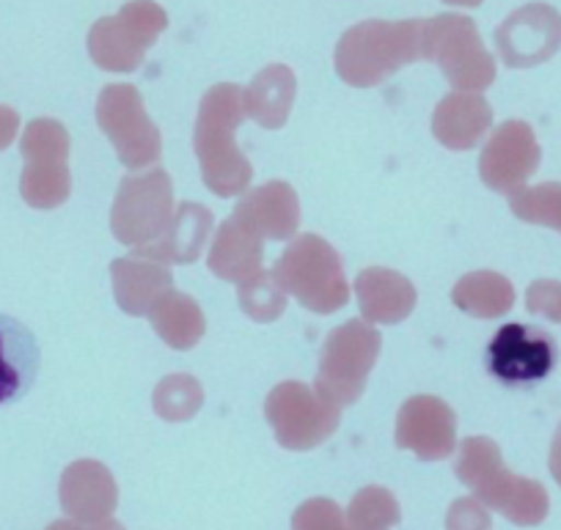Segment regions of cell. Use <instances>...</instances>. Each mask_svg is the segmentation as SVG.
<instances>
[{
    "instance_id": "d4e9b609",
    "label": "cell",
    "mask_w": 561,
    "mask_h": 530,
    "mask_svg": "<svg viewBox=\"0 0 561 530\" xmlns=\"http://www.w3.org/2000/svg\"><path fill=\"white\" fill-rule=\"evenodd\" d=\"M149 322H152L154 333L171 346V349L187 352L204 338L207 333V319H204L202 306L193 297L182 295V291L171 289L154 302L149 311Z\"/></svg>"
},
{
    "instance_id": "f1b7e54d",
    "label": "cell",
    "mask_w": 561,
    "mask_h": 530,
    "mask_svg": "<svg viewBox=\"0 0 561 530\" xmlns=\"http://www.w3.org/2000/svg\"><path fill=\"white\" fill-rule=\"evenodd\" d=\"M399 519H402L399 503L386 486H364L350 500L347 522L353 530H391Z\"/></svg>"
},
{
    "instance_id": "4fadbf2b",
    "label": "cell",
    "mask_w": 561,
    "mask_h": 530,
    "mask_svg": "<svg viewBox=\"0 0 561 530\" xmlns=\"http://www.w3.org/2000/svg\"><path fill=\"white\" fill-rule=\"evenodd\" d=\"M397 448L413 451L424 462H440L457 448V415L444 399L413 396L397 415Z\"/></svg>"
},
{
    "instance_id": "7a4b0ae2",
    "label": "cell",
    "mask_w": 561,
    "mask_h": 530,
    "mask_svg": "<svg viewBox=\"0 0 561 530\" xmlns=\"http://www.w3.org/2000/svg\"><path fill=\"white\" fill-rule=\"evenodd\" d=\"M455 473L482 506L495 508L510 522L531 528L548 517V492L539 481L515 475L490 437H468L457 453Z\"/></svg>"
},
{
    "instance_id": "30bf717a",
    "label": "cell",
    "mask_w": 561,
    "mask_h": 530,
    "mask_svg": "<svg viewBox=\"0 0 561 530\" xmlns=\"http://www.w3.org/2000/svg\"><path fill=\"white\" fill-rule=\"evenodd\" d=\"M264 415L273 426L278 446L289 451H311L322 446L342 424V410L298 380L280 382L270 391Z\"/></svg>"
},
{
    "instance_id": "ba28073f",
    "label": "cell",
    "mask_w": 561,
    "mask_h": 530,
    "mask_svg": "<svg viewBox=\"0 0 561 530\" xmlns=\"http://www.w3.org/2000/svg\"><path fill=\"white\" fill-rule=\"evenodd\" d=\"M174 209V182L169 171L152 168L124 176L111 209V231L122 245L144 251L169 231Z\"/></svg>"
},
{
    "instance_id": "ffe728a7",
    "label": "cell",
    "mask_w": 561,
    "mask_h": 530,
    "mask_svg": "<svg viewBox=\"0 0 561 530\" xmlns=\"http://www.w3.org/2000/svg\"><path fill=\"white\" fill-rule=\"evenodd\" d=\"M358 308L369 324H399L413 313L415 286L397 269L369 267L355 278Z\"/></svg>"
},
{
    "instance_id": "83f0119b",
    "label": "cell",
    "mask_w": 561,
    "mask_h": 530,
    "mask_svg": "<svg viewBox=\"0 0 561 530\" xmlns=\"http://www.w3.org/2000/svg\"><path fill=\"white\" fill-rule=\"evenodd\" d=\"M237 300L253 322L262 324L275 322L280 313L287 311V291L280 289L278 280L267 269H259L256 275L237 284Z\"/></svg>"
},
{
    "instance_id": "52a82bcc",
    "label": "cell",
    "mask_w": 561,
    "mask_h": 530,
    "mask_svg": "<svg viewBox=\"0 0 561 530\" xmlns=\"http://www.w3.org/2000/svg\"><path fill=\"white\" fill-rule=\"evenodd\" d=\"M165 28H169V14L160 3L129 0L118 9V14L91 25L89 56L105 72H135Z\"/></svg>"
},
{
    "instance_id": "74e56055",
    "label": "cell",
    "mask_w": 561,
    "mask_h": 530,
    "mask_svg": "<svg viewBox=\"0 0 561 530\" xmlns=\"http://www.w3.org/2000/svg\"><path fill=\"white\" fill-rule=\"evenodd\" d=\"M47 530H83V528H80V525H75V522H61V519H58V522H53Z\"/></svg>"
},
{
    "instance_id": "603a6c76",
    "label": "cell",
    "mask_w": 561,
    "mask_h": 530,
    "mask_svg": "<svg viewBox=\"0 0 561 530\" xmlns=\"http://www.w3.org/2000/svg\"><path fill=\"white\" fill-rule=\"evenodd\" d=\"M264 240L231 215L218 226L209 247V273L229 284H242L262 269Z\"/></svg>"
},
{
    "instance_id": "8992f818",
    "label": "cell",
    "mask_w": 561,
    "mask_h": 530,
    "mask_svg": "<svg viewBox=\"0 0 561 530\" xmlns=\"http://www.w3.org/2000/svg\"><path fill=\"white\" fill-rule=\"evenodd\" d=\"M380 346L382 335L364 319L339 324L322 344L314 391L339 410L358 402L380 358Z\"/></svg>"
},
{
    "instance_id": "ac0fdd59",
    "label": "cell",
    "mask_w": 561,
    "mask_h": 530,
    "mask_svg": "<svg viewBox=\"0 0 561 530\" xmlns=\"http://www.w3.org/2000/svg\"><path fill=\"white\" fill-rule=\"evenodd\" d=\"M111 280L113 297L127 316H149L154 302L174 289L171 267L140 253L116 258L111 264Z\"/></svg>"
},
{
    "instance_id": "8d00e7d4",
    "label": "cell",
    "mask_w": 561,
    "mask_h": 530,
    "mask_svg": "<svg viewBox=\"0 0 561 530\" xmlns=\"http://www.w3.org/2000/svg\"><path fill=\"white\" fill-rule=\"evenodd\" d=\"M444 3H449V7H466V9H473L479 7L482 0H444Z\"/></svg>"
},
{
    "instance_id": "8fae6325",
    "label": "cell",
    "mask_w": 561,
    "mask_h": 530,
    "mask_svg": "<svg viewBox=\"0 0 561 530\" xmlns=\"http://www.w3.org/2000/svg\"><path fill=\"white\" fill-rule=\"evenodd\" d=\"M23 196L31 207H61L72 191L69 176V132L53 118H36L23 138Z\"/></svg>"
},
{
    "instance_id": "e0dca14e",
    "label": "cell",
    "mask_w": 561,
    "mask_h": 530,
    "mask_svg": "<svg viewBox=\"0 0 561 530\" xmlns=\"http://www.w3.org/2000/svg\"><path fill=\"white\" fill-rule=\"evenodd\" d=\"M231 215L251 231H256L262 240L280 242L298 237L300 201L295 187L287 182L275 180L256 191H248Z\"/></svg>"
},
{
    "instance_id": "5b68a950",
    "label": "cell",
    "mask_w": 561,
    "mask_h": 530,
    "mask_svg": "<svg viewBox=\"0 0 561 530\" xmlns=\"http://www.w3.org/2000/svg\"><path fill=\"white\" fill-rule=\"evenodd\" d=\"M421 61H435L462 94H482L495 80V61L482 45L477 23L462 14L421 20Z\"/></svg>"
},
{
    "instance_id": "484cf974",
    "label": "cell",
    "mask_w": 561,
    "mask_h": 530,
    "mask_svg": "<svg viewBox=\"0 0 561 530\" xmlns=\"http://www.w3.org/2000/svg\"><path fill=\"white\" fill-rule=\"evenodd\" d=\"M451 302L468 316L499 319L515 306V289L504 275L493 273V269H479V273H468L457 280L451 289Z\"/></svg>"
},
{
    "instance_id": "d6986e66",
    "label": "cell",
    "mask_w": 561,
    "mask_h": 530,
    "mask_svg": "<svg viewBox=\"0 0 561 530\" xmlns=\"http://www.w3.org/2000/svg\"><path fill=\"white\" fill-rule=\"evenodd\" d=\"M39 364L36 335L20 319L0 313V404L20 402L34 388Z\"/></svg>"
},
{
    "instance_id": "3957f363",
    "label": "cell",
    "mask_w": 561,
    "mask_h": 530,
    "mask_svg": "<svg viewBox=\"0 0 561 530\" xmlns=\"http://www.w3.org/2000/svg\"><path fill=\"white\" fill-rule=\"evenodd\" d=\"M413 61H421V20H366L336 45L339 78L355 89H375Z\"/></svg>"
},
{
    "instance_id": "836d02e7",
    "label": "cell",
    "mask_w": 561,
    "mask_h": 530,
    "mask_svg": "<svg viewBox=\"0 0 561 530\" xmlns=\"http://www.w3.org/2000/svg\"><path fill=\"white\" fill-rule=\"evenodd\" d=\"M14 132H18V113L0 107V149L14 138Z\"/></svg>"
},
{
    "instance_id": "9a60e30c",
    "label": "cell",
    "mask_w": 561,
    "mask_h": 530,
    "mask_svg": "<svg viewBox=\"0 0 561 530\" xmlns=\"http://www.w3.org/2000/svg\"><path fill=\"white\" fill-rule=\"evenodd\" d=\"M561 45V18L548 7L517 9L495 31V47L506 67H534L553 56Z\"/></svg>"
},
{
    "instance_id": "5bb4252c",
    "label": "cell",
    "mask_w": 561,
    "mask_h": 530,
    "mask_svg": "<svg viewBox=\"0 0 561 530\" xmlns=\"http://www.w3.org/2000/svg\"><path fill=\"white\" fill-rule=\"evenodd\" d=\"M539 146L526 122H504L479 157V176L495 193H512L537 171Z\"/></svg>"
},
{
    "instance_id": "9c48e42d",
    "label": "cell",
    "mask_w": 561,
    "mask_h": 530,
    "mask_svg": "<svg viewBox=\"0 0 561 530\" xmlns=\"http://www.w3.org/2000/svg\"><path fill=\"white\" fill-rule=\"evenodd\" d=\"M96 124L127 171H144L163 157V138L135 85L113 83L100 91Z\"/></svg>"
},
{
    "instance_id": "d590c367",
    "label": "cell",
    "mask_w": 561,
    "mask_h": 530,
    "mask_svg": "<svg viewBox=\"0 0 561 530\" xmlns=\"http://www.w3.org/2000/svg\"><path fill=\"white\" fill-rule=\"evenodd\" d=\"M91 530H127L124 528L122 522H116V519H102V522H96V525H91Z\"/></svg>"
},
{
    "instance_id": "e575fe53",
    "label": "cell",
    "mask_w": 561,
    "mask_h": 530,
    "mask_svg": "<svg viewBox=\"0 0 561 530\" xmlns=\"http://www.w3.org/2000/svg\"><path fill=\"white\" fill-rule=\"evenodd\" d=\"M550 473H553L556 484L561 486V424L553 437V446H550Z\"/></svg>"
},
{
    "instance_id": "277c9868",
    "label": "cell",
    "mask_w": 561,
    "mask_h": 530,
    "mask_svg": "<svg viewBox=\"0 0 561 530\" xmlns=\"http://www.w3.org/2000/svg\"><path fill=\"white\" fill-rule=\"evenodd\" d=\"M273 278L309 311L331 316L350 302V284L342 258L331 242L317 234H298L280 253Z\"/></svg>"
},
{
    "instance_id": "2e32d148",
    "label": "cell",
    "mask_w": 561,
    "mask_h": 530,
    "mask_svg": "<svg viewBox=\"0 0 561 530\" xmlns=\"http://www.w3.org/2000/svg\"><path fill=\"white\" fill-rule=\"evenodd\" d=\"M61 506L75 522L96 525L111 519L118 506V486L111 470L94 459L69 464L61 475Z\"/></svg>"
},
{
    "instance_id": "4dcf8cb0",
    "label": "cell",
    "mask_w": 561,
    "mask_h": 530,
    "mask_svg": "<svg viewBox=\"0 0 561 530\" xmlns=\"http://www.w3.org/2000/svg\"><path fill=\"white\" fill-rule=\"evenodd\" d=\"M293 530H353L347 514L328 497H311L298 506L293 517Z\"/></svg>"
},
{
    "instance_id": "6da1fadb",
    "label": "cell",
    "mask_w": 561,
    "mask_h": 530,
    "mask_svg": "<svg viewBox=\"0 0 561 530\" xmlns=\"http://www.w3.org/2000/svg\"><path fill=\"white\" fill-rule=\"evenodd\" d=\"M245 118L242 89L234 83H218L202 96L193 146H196L202 180L207 191L220 198L245 196L253 180V165L237 146L234 132Z\"/></svg>"
},
{
    "instance_id": "d6a6232c",
    "label": "cell",
    "mask_w": 561,
    "mask_h": 530,
    "mask_svg": "<svg viewBox=\"0 0 561 530\" xmlns=\"http://www.w3.org/2000/svg\"><path fill=\"white\" fill-rule=\"evenodd\" d=\"M526 308L545 319L561 322V284L556 280H537L526 291Z\"/></svg>"
},
{
    "instance_id": "cb8c5ba5",
    "label": "cell",
    "mask_w": 561,
    "mask_h": 530,
    "mask_svg": "<svg viewBox=\"0 0 561 530\" xmlns=\"http://www.w3.org/2000/svg\"><path fill=\"white\" fill-rule=\"evenodd\" d=\"M298 78L287 64H270L242 91L245 116H251L259 127L280 129L293 113Z\"/></svg>"
},
{
    "instance_id": "f546056e",
    "label": "cell",
    "mask_w": 561,
    "mask_h": 530,
    "mask_svg": "<svg viewBox=\"0 0 561 530\" xmlns=\"http://www.w3.org/2000/svg\"><path fill=\"white\" fill-rule=\"evenodd\" d=\"M510 209L523 223L561 231V185L548 182L537 187H517L510 193Z\"/></svg>"
},
{
    "instance_id": "7402d4cb",
    "label": "cell",
    "mask_w": 561,
    "mask_h": 530,
    "mask_svg": "<svg viewBox=\"0 0 561 530\" xmlns=\"http://www.w3.org/2000/svg\"><path fill=\"white\" fill-rule=\"evenodd\" d=\"M213 212H209L207 207H202V204L185 201L174 209L169 231H165L154 245L135 253L154 258V262L165 264V267H171V264H193L202 256L204 245H207V240L213 237Z\"/></svg>"
},
{
    "instance_id": "4316f807",
    "label": "cell",
    "mask_w": 561,
    "mask_h": 530,
    "mask_svg": "<svg viewBox=\"0 0 561 530\" xmlns=\"http://www.w3.org/2000/svg\"><path fill=\"white\" fill-rule=\"evenodd\" d=\"M154 413L171 424H182V420L196 418V413L204 404L202 382L191 375H171L154 388Z\"/></svg>"
},
{
    "instance_id": "1f68e13d",
    "label": "cell",
    "mask_w": 561,
    "mask_h": 530,
    "mask_svg": "<svg viewBox=\"0 0 561 530\" xmlns=\"http://www.w3.org/2000/svg\"><path fill=\"white\" fill-rule=\"evenodd\" d=\"M493 519H490L488 506L477 500V497H460L449 506L446 514V530H490Z\"/></svg>"
},
{
    "instance_id": "7c38bea8",
    "label": "cell",
    "mask_w": 561,
    "mask_h": 530,
    "mask_svg": "<svg viewBox=\"0 0 561 530\" xmlns=\"http://www.w3.org/2000/svg\"><path fill=\"white\" fill-rule=\"evenodd\" d=\"M488 371L506 388H531L548 380L559 364L553 335L523 322H510L493 335L484 352Z\"/></svg>"
},
{
    "instance_id": "44dd1931",
    "label": "cell",
    "mask_w": 561,
    "mask_h": 530,
    "mask_svg": "<svg viewBox=\"0 0 561 530\" xmlns=\"http://www.w3.org/2000/svg\"><path fill=\"white\" fill-rule=\"evenodd\" d=\"M493 127V107L482 94H462L451 91L438 102L433 113L435 140L451 151H468Z\"/></svg>"
}]
</instances>
